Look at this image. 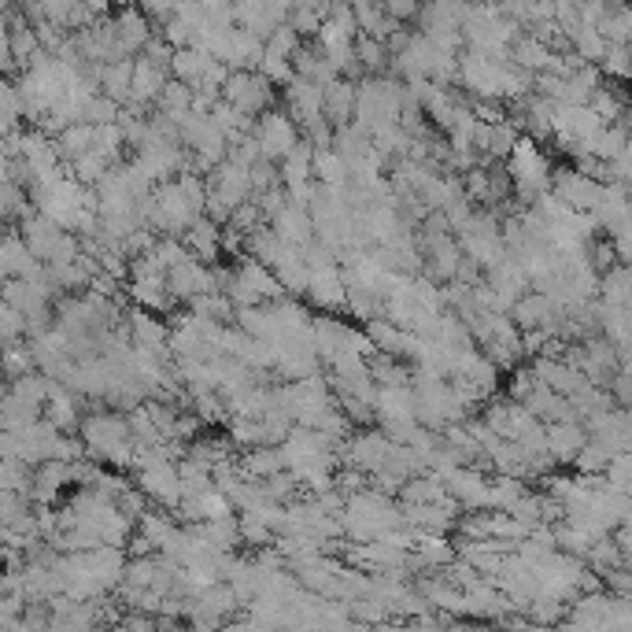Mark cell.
I'll return each mask as SVG.
<instances>
[{
    "mask_svg": "<svg viewBox=\"0 0 632 632\" xmlns=\"http://www.w3.org/2000/svg\"><path fill=\"white\" fill-rule=\"evenodd\" d=\"M366 337H370V344L377 348V355L403 359V352H407V329H400L396 322H389V318L366 322Z\"/></svg>",
    "mask_w": 632,
    "mask_h": 632,
    "instance_id": "33",
    "label": "cell"
},
{
    "mask_svg": "<svg viewBox=\"0 0 632 632\" xmlns=\"http://www.w3.org/2000/svg\"><path fill=\"white\" fill-rule=\"evenodd\" d=\"M403 93H407V86H400L396 74H366V78H359L355 122H359L370 137L385 134V130H396L403 115Z\"/></svg>",
    "mask_w": 632,
    "mask_h": 632,
    "instance_id": "2",
    "label": "cell"
},
{
    "mask_svg": "<svg viewBox=\"0 0 632 632\" xmlns=\"http://www.w3.org/2000/svg\"><path fill=\"white\" fill-rule=\"evenodd\" d=\"M97 148V126H89V122H78V126H71L67 134L56 141V152H60L63 167H71V163H78L82 156H89Z\"/></svg>",
    "mask_w": 632,
    "mask_h": 632,
    "instance_id": "36",
    "label": "cell"
},
{
    "mask_svg": "<svg viewBox=\"0 0 632 632\" xmlns=\"http://www.w3.org/2000/svg\"><path fill=\"white\" fill-rule=\"evenodd\" d=\"M259 74L267 78L270 86H289L292 78H296V67H292V60H281V56H263V63H259Z\"/></svg>",
    "mask_w": 632,
    "mask_h": 632,
    "instance_id": "56",
    "label": "cell"
},
{
    "mask_svg": "<svg viewBox=\"0 0 632 632\" xmlns=\"http://www.w3.org/2000/svg\"><path fill=\"white\" fill-rule=\"evenodd\" d=\"M292 4H267V0H244V4H233V23L248 30L252 37H259L263 45L270 41L274 30L289 23Z\"/></svg>",
    "mask_w": 632,
    "mask_h": 632,
    "instance_id": "10",
    "label": "cell"
},
{
    "mask_svg": "<svg viewBox=\"0 0 632 632\" xmlns=\"http://www.w3.org/2000/svg\"><path fill=\"white\" fill-rule=\"evenodd\" d=\"M544 381L533 374V366H518V370H511V385H507V400L514 403H529V396H533L536 389H540Z\"/></svg>",
    "mask_w": 632,
    "mask_h": 632,
    "instance_id": "54",
    "label": "cell"
},
{
    "mask_svg": "<svg viewBox=\"0 0 632 632\" xmlns=\"http://www.w3.org/2000/svg\"><path fill=\"white\" fill-rule=\"evenodd\" d=\"M274 352H278V366H274V374L281 377V385L318 377V370H322V359H318L315 341H311V337H307V341L281 344V348H274Z\"/></svg>",
    "mask_w": 632,
    "mask_h": 632,
    "instance_id": "18",
    "label": "cell"
},
{
    "mask_svg": "<svg viewBox=\"0 0 632 632\" xmlns=\"http://www.w3.org/2000/svg\"><path fill=\"white\" fill-rule=\"evenodd\" d=\"M0 274H4V281L45 278V263L26 248L19 230H8V237H4V248H0Z\"/></svg>",
    "mask_w": 632,
    "mask_h": 632,
    "instance_id": "15",
    "label": "cell"
},
{
    "mask_svg": "<svg viewBox=\"0 0 632 632\" xmlns=\"http://www.w3.org/2000/svg\"><path fill=\"white\" fill-rule=\"evenodd\" d=\"M171 281V296L178 304H193L200 296H211V292H219V281H215V267H204V263H196V259H185L182 267H174L167 274Z\"/></svg>",
    "mask_w": 632,
    "mask_h": 632,
    "instance_id": "14",
    "label": "cell"
},
{
    "mask_svg": "<svg viewBox=\"0 0 632 632\" xmlns=\"http://www.w3.org/2000/svg\"><path fill=\"white\" fill-rule=\"evenodd\" d=\"M111 632H163L159 629V618L156 614H141V610H126L115 625H111Z\"/></svg>",
    "mask_w": 632,
    "mask_h": 632,
    "instance_id": "57",
    "label": "cell"
},
{
    "mask_svg": "<svg viewBox=\"0 0 632 632\" xmlns=\"http://www.w3.org/2000/svg\"><path fill=\"white\" fill-rule=\"evenodd\" d=\"M134 485L148 496V503H156L159 511H178L185 499L182 474H178V462H152L145 470L134 474Z\"/></svg>",
    "mask_w": 632,
    "mask_h": 632,
    "instance_id": "9",
    "label": "cell"
},
{
    "mask_svg": "<svg viewBox=\"0 0 632 632\" xmlns=\"http://www.w3.org/2000/svg\"><path fill=\"white\" fill-rule=\"evenodd\" d=\"M52 296H56V289L49 285V278L4 281V304L15 307V311H23L26 318L49 315V311H52Z\"/></svg>",
    "mask_w": 632,
    "mask_h": 632,
    "instance_id": "19",
    "label": "cell"
},
{
    "mask_svg": "<svg viewBox=\"0 0 632 632\" xmlns=\"http://www.w3.org/2000/svg\"><path fill=\"white\" fill-rule=\"evenodd\" d=\"M448 496L459 503L466 514L492 511V481L477 466H462L459 474L448 481Z\"/></svg>",
    "mask_w": 632,
    "mask_h": 632,
    "instance_id": "17",
    "label": "cell"
},
{
    "mask_svg": "<svg viewBox=\"0 0 632 632\" xmlns=\"http://www.w3.org/2000/svg\"><path fill=\"white\" fill-rule=\"evenodd\" d=\"M507 174H511V185H514V200L522 204V211L536 207L551 193V185H555V171H551V159L547 152L536 141L522 137L518 148H514V156L507 159Z\"/></svg>",
    "mask_w": 632,
    "mask_h": 632,
    "instance_id": "3",
    "label": "cell"
},
{
    "mask_svg": "<svg viewBox=\"0 0 632 632\" xmlns=\"http://www.w3.org/2000/svg\"><path fill=\"white\" fill-rule=\"evenodd\" d=\"M222 632H281L278 625H270V621H259L252 618V614H244V618L237 621H226V629Z\"/></svg>",
    "mask_w": 632,
    "mask_h": 632,
    "instance_id": "62",
    "label": "cell"
},
{
    "mask_svg": "<svg viewBox=\"0 0 632 632\" xmlns=\"http://www.w3.org/2000/svg\"><path fill=\"white\" fill-rule=\"evenodd\" d=\"M78 437L86 440L89 459H97L100 466H115V470H134V455H137V440L134 429H130V414L122 411H97L86 414L82 422V433Z\"/></svg>",
    "mask_w": 632,
    "mask_h": 632,
    "instance_id": "1",
    "label": "cell"
},
{
    "mask_svg": "<svg viewBox=\"0 0 632 632\" xmlns=\"http://www.w3.org/2000/svg\"><path fill=\"white\" fill-rule=\"evenodd\" d=\"M355 337H359V329L348 326V322H341L337 315H322V318H315V329H311V341H315V352H318V359H322L326 366L337 363V359H341V355L355 344Z\"/></svg>",
    "mask_w": 632,
    "mask_h": 632,
    "instance_id": "16",
    "label": "cell"
},
{
    "mask_svg": "<svg viewBox=\"0 0 632 632\" xmlns=\"http://www.w3.org/2000/svg\"><path fill=\"white\" fill-rule=\"evenodd\" d=\"M4 366H8V381H19V377L34 374L37 359L30 344H4Z\"/></svg>",
    "mask_w": 632,
    "mask_h": 632,
    "instance_id": "50",
    "label": "cell"
},
{
    "mask_svg": "<svg viewBox=\"0 0 632 632\" xmlns=\"http://www.w3.org/2000/svg\"><path fill=\"white\" fill-rule=\"evenodd\" d=\"M292 67H296V78H307V82H315V86H333L341 74L333 71V63H329V56L322 52V45L318 41H304V49L296 52V60H292Z\"/></svg>",
    "mask_w": 632,
    "mask_h": 632,
    "instance_id": "30",
    "label": "cell"
},
{
    "mask_svg": "<svg viewBox=\"0 0 632 632\" xmlns=\"http://www.w3.org/2000/svg\"><path fill=\"white\" fill-rule=\"evenodd\" d=\"M455 237H459L462 256L470 259V263H477L481 270L496 267L499 259L511 256V252H507V241H503V222H499L496 211H477L474 219L466 222Z\"/></svg>",
    "mask_w": 632,
    "mask_h": 632,
    "instance_id": "5",
    "label": "cell"
},
{
    "mask_svg": "<svg viewBox=\"0 0 632 632\" xmlns=\"http://www.w3.org/2000/svg\"><path fill=\"white\" fill-rule=\"evenodd\" d=\"M122 148H126V134H122L119 122H111V126H97V148H93V152H100L111 167H119V163H126V159H122Z\"/></svg>",
    "mask_w": 632,
    "mask_h": 632,
    "instance_id": "49",
    "label": "cell"
},
{
    "mask_svg": "<svg viewBox=\"0 0 632 632\" xmlns=\"http://www.w3.org/2000/svg\"><path fill=\"white\" fill-rule=\"evenodd\" d=\"M45 418V411L41 407H34V403L19 400V396H4V403H0V426H4V433H23V429H30L34 422H41Z\"/></svg>",
    "mask_w": 632,
    "mask_h": 632,
    "instance_id": "38",
    "label": "cell"
},
{
    "mask_svg": "<svg viewBox=\"0 0 632 632\" xmlns=\"http://www.w3.org/2000/svg\"><path fill=\"white\" fill-rule=\"evenodd\" d=\"M263 56H267V45H263L259 37L248 34V30H241V26H233L215 60L226 63L230 71H259Z\"/></svg>",
    "mask_w": 632,
    "mask_h": 632,
    "instance_id": "21",
    "label": "cell"
},
{
    "mask_svg": "<svg viewBox=\"0 0 632 632\" xmlns=\"http://www.w3.org/2000/svg\"><path fill=\"white\" fill-rule=\"evenodd\" d=\"M0 488L30 496L34 492V466H26L23 459H4V466H0Z\"/></svg>",
    "mask_w": 632,
    "mask_h": 632,
    "instance_id": "48",
    "label": "cell"
},
{
    "mask_svg": "<svg viewBox=\"0 0 632 632\" xmlns=\"http://www.w3.org/2000/svg\"><path fill=\"white\" fill-rule=\"evenodd\" d=\"M222 100L233 104V108L248 115V119H263L267 111H274V86L259 71H233L226 89H222Z\"/></svg>",
    "mask_w": 632,
    "mask_h": 632,
    "instance_id": "7",
    "label": "cell"
},
{
    "mask_svg": "<svg viewBox=\"0 0 632 632\" xmlns=\"http://www.w3.org/2000/svg\"><path fill=\"white\" fill-rule=\"evenodd\" d=\"M111 19H115L119 41L126 45V52H130V56L137 60V56L148 49V41L156 37V34H152V30H156V26H152V19H148L141 8H119V12L111 15Z\"/></svg>",
    "mask_w": 632,
    "mask_h": 632,
    "instance_id": "27",
    "label": "cell"
},
{
    "mask_svg": "<svg viewBox=\"0 0 632 632\" xmlns=\"http://www.w3.org/2000/svg\"><path fill=\"white\" fill-rule=\"evenodd\" d=\"M547 60H551V49H547L544 41H536L533 34H522L514 41L511 49V63L518 71L525 74H544L547 71Z\"/></svg>",
    "mask_w": 632,
    "mask_h": 632,
    "instance_id": "39",
    "label": "cell"
},
{
    "mask_svg": "<svg viewBox=\"0 0 632 632\" xmlns=\"http://www.w3.org/2000/svg\"><path fill=\"white\" fill-rule=\"evenodd\" d=\"M329 12H333V4H292L289 26L300 37H318L322 26L329 23Z\"/></svg>",
    "mask_w": 632,
    "mask_h": 632,
    "instance_id": "41",
    "label": "cell"
},
{
    "mask_svg": "<svg viewBox=\"0 0 632 632\" xmlns=\"http://www.w3.org/2000/svg\"><path fill=\"white\" fill-rule=\"evenodd\" d=\"M67 171H71L74 182H82L86 189H97V185L104 182V178H108V174L115 171V167H111V163H108L104 156H100V152H89V156H82L78 163H71Z\"/></svg>",
    "mask_w": 632,
    "mask_h": 632,
    "instance_id": "46",
    "label": "cell"
},
{
    "mask_svg": "<svg viewBox=\"0 0 632 632\" xmlns=\"http://www.w3.org/2000/svg\"><path fill=\"white\" fill-rule=\"evenodd\" d=\"M355 56H359L363 74H385V67L392 63L389 45H385V41H374V37H359V41H355Z\"/></svg>",
    "mask_w": 632,
    "mask_h": 632,
    "instance_id": "45",
    "label": "cell"
},
{
    "mask_svg": "<svg viewBox=\"0 0 632 632\" xmlns=\"http://www.w3.org/2000/svg\"><path fill=\"white\" fill-rule=\"evenodd\" d=\"M12 396H19V400L34 403V407H49V396H52V377H45L41 370H34V374L19 377V381H12Z\"/></svg>",
    "mask_w": 632,
    "mask_h": 632,
    "instance_id": "44",
    "label": "cell"
},
{
    "mask_svg": "<svg viewBox=\"0 0 632 632\" xmlns=\"http://www.w3.org/2000/svg\"><path fill=\"white\" fill-rule=\"evenodd\" d=\"M237 466H241L244 481H256V485H263V481H270V477L285 474L289 466H285V455H281V448H252L244 451L241 459H237Z\"/></svg>",
    "mask_w": 632,
    "mask_h": 632,
    "instance_id": "32",
    "label": "cell"
},
{
    "mask_svg": "<svg viewBox=\"0 0 632 632\" xmlns=\"http://www.w3.org/2000/svg\"><path fill=\"white\" fill-rule=\"evenodd\" d=\"M315 178L326 189H348L352 185V171L337 152H315Z\"/></svg>",
    "mask_w": 632,
    "mask_h": 632,
    "instance_id": "42",
    "label": "cell"
},
{
    "mask_svg": "<svg viewBox=\"0 0 632 632\" xmlns=\"http://www.w3.org/2000/svg\"><path fill=\"white\" fill-rule=\"evenodd\" d=\"M222 233L226 230H222L219 222H211L204 215L193 230L185 233L182 241H185V248H189V256H193L196 263H204V267H219V259L226 256V252H222Z\"/></svg>",
    "mask_w": 632,
    "mask_h": 632,
    "instance_id": "25",
    "label": "cell"
},
{
    "mask_svg": "<svg viewBox=\"0 0 632 632\" xmlns=\"http://www.w3.org/2000/svg\"><path fill=\"white\" fill-rule=\"evenodd\" d=\"M610 462H614V455H610L603 444L588 440V448L577 455V462H573V466H577V474H581V477H592V474H607Z\"/></svg>",
    "mask_w": 632,
    "mask_h": 632,
    "instance_id": "52",
    "label": "cell"
},
{
    "mask_svg": "<svg viewBox=\"0 0 632 632\" xmlns=\"http://www.w3.org/2000/svg\"><path fill=\"white\" fill-rule=\"evenodd\" d=\"M19 119H26V108H23V97H19V86L4 78V86H0V122H4V137L23 134V130H19Z\"/></svg>",
    "mask_w": 632,
    "mask_h": 632,
    "instance_id": "43",
    "label": "cell"
},
{
    "mask_svg": "<svg viewBox=\"0 0 632 632\" xmlns=\"http://www.w3.org/2000/svg\"><path fill=\"white\" fill-rule=\"evenodd\" d=\"M599 296H603V304L632 311V267L618 263L614 270H607V274L599 278Z\"/></svg>",
    "mask_w": 632,
    "mask_h": 632,
    "instance_id": "34",
    "label": "cell"
},
{
    "mask_svg": "<svg viewBox=\"0 0 632 632\" xmlns=\"http://www.w3.org/2000/svg\"><path fill=\"white\" fill-rule=\"evenodd\" d=\"M270 230L278 233V237L289 244V248H300V252H304V248H311V244L318 241L311 211H307V207H296V204L285 207L278 219H274V226H270Z\"/></svg>",
    "mask_w": 632,
    "mask_h": 632,
    "instance_id": "23",
    "label": "cell"
},
{
    "mask_svg": "<svg viewBox=\"0 0 632 632\" xmlns=\"http://www.w3.org/2000/svg\"><path fill=\"white\" fill-rule=\"evenodd\" d=\"M459 82L470 89V100H499L503 104V82H507V63L477 56V52H462Z\"/></svg>",
    "mask_w": 632,
    "mask_h": 632,
    "instance_id": "8",
    "label": "cell"
},
{
    "mask_svg": "<svg viewBox=\"0 0 632 632\" xmlns=\"http://www.w3.org/2000/svg\"><path fill=\"white\" fill-rule=\"evenodd\" d=\"M385 12H389V19H396L400 26H407L411 19L422 15V8H418L414 0H385Z\"/></svg>",
    "mask_w": 632,
    "mask_h": 632,
    "instance_id": "61",
    "label": "cell"
},
{
    "mask_svg": "<svg viewBox=\"0 0 632 632\" xmlns=\"http://www.w3.org/2000/svg\"><path fill=\"white\" fill-rule=\"evenodd\" d=\"M189 411L196 414V418H200V422H204V426H222V422H226V426H230V403L222 400V392H204V396H193V407H189Z\"/></svg>",
    "mask_w": 632,
    "mask_h": 632,
    "instance_id": "47",
    "label": "cell"
},
{
    "mask_svg": "<svg viewBox=\"0 0 632 632\" xmlns=\"http://www.w3.org/2000/svg\"><path fill=\"white\" fill-rule=\"evenodd\" d=\"M551 193L559 196L570 211H577V215H596L599 196H603V185H599L596 178L581 174L577 167H566V171H555V185H551Z\"/></svg>",
    "mask_w": 632,
    "mask_h": 632,
    "instance_id": "12",
    "label": "cell"
},
{
    "mask_svg": "<svg viewBox=\"0 0 632 632\" xmlns=\"http://www.w3.org/2000/svg\"><path fill=\"white\" fill-rule=\"evenodd\" d=\"M307 296H311V304H315L318 311H326V315H333V311H348V281H344V270L311 274V289H307Z\"/></svg>",
    "mask_w": 632,
    "mask_h": 632,
    "instance_id": "26",
    "label": "cell"
},
{
    "mask_svg": "<svg viewBox=\"0 0 632 632\" xmlns=\"http://www.w3.org/2000/svg\"><path fill=\"white\" fill-rule=\"evenodd\" d=\"M270 270L278 274L281 289L289 292V296H307V289H311V267H307V259L300 248H285L281 259Z\"/></svg>",
    "mask_w": 632,
    "mask_h": 632,
    "instance_id": "31",
    "label": "cell"
},
{
    "mask_svg": "<svg viewBox=\"0 0 632 632\" xmlns=\"http://www.w3.org/2000/svg\"><path fill=\"white\" fill-rule=\"evenodd\" d=\"M281 185V171H278V163H256L252 167V189H256V196H263V193H270V189H278Z\"/></svg>",
    "mask_w": 632,
    "mask_h": 632,
    "instance_id": "58",
    "label": "cell"
},
{
    "mask_svg": "<svg viewBox=\"0 0 632 632\" xmlns=\"http://www.w3.org/2000/svg\"><path fill=\"white\" fill-rule=\"evenodd\" d=\"M285 108L300 130H311L315 122L326 119V89L307 82V78H292L285 86Z\"/></svg>",
    "mask_w": 632,
    "mask_h": 632,
    "instance_id": "13",
    "label": "cell"
},
{
    "mask_svg": "<svg viewBox=\"0 0 632 632\" xmlns=\"http://www.w3.org/2000/svg\"><path fill=\"white\" fill-rule=\"evenodd\" d=\"M304 49V37L296 34L289 23L281 26V30H274L267 41V52L270 56H281V60H296V52Z\"/></svg>",
    "mask_w": 632,
    "mask_h": 632,
    "instance_id": "53",
    "label": "cell"
},
{
    "mask_svg": "<svg viewBox=\"0 0 632 632\" xmlns=\"http://www.w3.org/2000/svg\"><path fill=\"white\" fill-rule=\"evenodd\" d=\"M259 200V211H263V219H267V226H274V219H278L281 211H285V207L292 204L289 200V193H285V189H270V193H263V196H256Z\"/></svg>",
    "mask_w": 632,
    "mask_h": 632,
    "instance_id": "59",
    "label": "cell"
},
{
    "mask_svg": "<svg viewBox=\"0 0 632 632\" xmlns=\"http://www.w3.org/2000/svg\"><path fill=\"white\" fill-rule=\"evenodd\" d=\"M259 141V152H263V159L267 163H285V159L296 152V145L304 141V134H300V126L292 122L289 111H267L263 119L256 122V134H252Z\"/></svg>",
    "mask_w": 632,
    "mask_h": 632,
    "instance_id": "6",
    "label": "cell"
},
{
    "mask_svg": "<svg viewBox=\"0 0 632 632\" xmlns=\"http://www.w3.org/2000/svg\"><path fill=\"white\" fill-rule=\"evenodd\" d=\"M207 185H211V200H219L226 211H233V215H237V207H244L248 200H256L252 171L241 167V163H233V159H226L219 171L207 178Z\"/></svg>",
    "mask_w": 632,
    "mask_h": 632,
    "instance_id": "11",
    "label": "cell"
},
{
    "mask_svg": "<svg viewBox=\"0 0 632 632\" xmlns=\"http://www.w3.org/2000/svg\"><path fill=\"white\" fill-rule=\"evenodd\" d=\"M588 429L581 422H562V426H547V455L566 466V462H577L584 448H588Z\"/></svg>",
    "mask_w": 632,
    "mask_h": 632,
    "instance_id": "28",
    "label": "cell"
},
{
    "mask_svg": "<svg viewBox=\"0 0 632 632\" xmlns=\"http://www.w3.org/2000/svg\"><path fill=\"white\" fill-rule=\"evenodd\" d=\"M237 274H233V285H230V296L233 307L237 311H248V307H267V304H278V300H285L289 292L281 289L278 274L267 267V263H259V259L244 256L237 259Z\"/></svg>",
    "mask_w": 632,
    "mask_h": 632,
    "instance_id": "4",
    "label": "cell"
},
{
    "mask_svg": "<svg viewBox=\"0 0 632 632\" xmlns=\"http://www.w3.org/2000/svg\"><path fill=\"white\" fill-rule=\"evenodd\" d=\"M355 108H359V82L337 78L333 86H326V122L333 130H344L355 122Z\"/></svg>",
    "mask_w": 632,
    "mask_h": 632,
    "instance_id": "29",
    "label": "cell"
},
{
    "mask_svg": "<svg viewBox=\"0 0 632 632\" xmlns=\"http://www.w3.org/2000/svg\"><path fill=\"white\" fill-rule=\"evenodd\" d=\"M167 86H171V71H163V67H156V63H148L145 56H137L134 89H130V104H126V108H134L145 115L148 108H156Z\"/></svg>",
    "mask_w": 632,
    "mask_h": 632,
    "instance_id": "20",
    "label": "cell"
},
{
    "mask_svg": "<svg viewBox=\"0 0 632 632\" xmlns=\"http://www.w3.org/2000/svg\"><path fill=\"white\" fill-rule=\"evenodd\" d=\"M422 200H426L429 211H451V207L459 204V200H466V189H462V182L455 178V174L444 171V174H437V178L426 185Z\"/></svg>",
    "mask_w": 632,
    "mask_h": 632,
    "instance_id": "40",
    "label": "cell"
},
{
    "mask_svg": "<svg viewBox=\"0 0 632 632\" xmlns=\"http://www.w3.org/2000/svg\"><path fill=\"white\" fill-rule=\"evenodd\" d=\"M174 52H178V49H171V45L163 41V34H156L152 41H148V49L141 52V56H145L148 63L163 67V71H171V67H174Z\"/></svg>",
    "mask_w": 632,
    "mask_h": 632,
    "instance_id": "60",
    "label": "cell"
},
{
    "mask_svg": "<svg viewBox=\"0 0 632 632\" xmlns=\"http://www.w3.org/2000/svg\"><path fill=\"white\" fill-rule=\"evenodd\" d=\"M193 100H196L193 86H185V82L171 78V86L163 89V97H159V104H156V115H163V119H171L182 126V122L193 115Z\"/></svg>",
    "mask_w": 632,
    "mask_h": 632,
    "instance_id": "35",
    "label": "cell"
},
{
    "mask_svg": "<svg viewBox=\"0 0 632 632\" xmlns=\"http://www.w3.org/2000/svg\"><path fill=\"white\" fill-rule=\"evenodd\" d=\"M599 71L607 74L610 82H629L632 78V52L629 45H610L603 63H599Z\"/></svg>",
    "mask_w": 632,
    "mask_h": 632,
    "instance_id": "51",
    "label": "cell"
},
{
    "mask_svg": "<svg viewBox=\"0 0 632 632\" xmlns=\"http://www.w3.org/2000/svg\"><path fill=\"white\" fill-rule=\"evenodd\" d=\"M134 63L137 60H122L111 63V67H100V89L104 97H111L115 104H130V89H134Z\"/></svg>",
    "mask_w": 632,
    "mask_h": 632,
    "instance_id": "37",
    "label": "cell"
},
{
    "mask_svg": "<svg viewBox=\"0 0 632 632\" xmlns=\"http://www.w3.org/2000/svg\"><path fill=\"white\" fill-rule=\"evenodd\" d=\"M67 485H74V474L67 462H60V459L41 462V466L34 470V492H30V503H34V507H52Z\"/></svg>",
    "mask_w": 632,
    "mask_h": 632,
    "instance_id": "24",
    "label": "cell"
},
{
    "mask_svg": "<svg viewBox=\"0 0 632 632\" xmlns=\"http://www.w3.org/2000/svg\"><path fill=\"white\" fill-rule=\"evenodd\" d=\"M26 329H30V322H26L23 311H15V307L4 304V311H0V333H4V344H23Z\"/></svg>",
    "mask_w": 632,
    "mask_h": 632,
    "instance_id": "55",
    "label": "cell"
},
{
    "mask_svg": "<svg viewBox=\"0 0 632 632\" xmlns=\"http://www.w3.org/2000/svg\"><path fill=\"white\" fill-rule=\"evenodd\" d=\"M130 341H134V348L171 355V326L159 315H152V311L134 307V311H130Z\"/></svg>",
    "mask_w": 632,
    "mask_h": 632,
    "instance_id": "22",
    "label": "cell"
}]
</instances>
